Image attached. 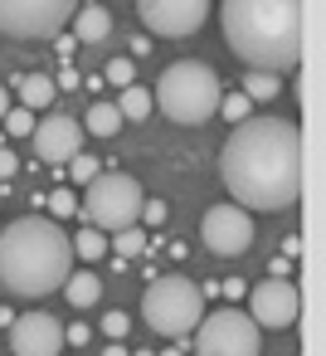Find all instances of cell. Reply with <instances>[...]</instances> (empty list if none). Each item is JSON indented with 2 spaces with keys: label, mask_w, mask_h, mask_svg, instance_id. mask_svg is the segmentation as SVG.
Returning <instances> with one entry per match:
<instances>
[{
  "label": "cell",
  "mask_w": 326,
  "mask_h": 356,
  "mask_svg": "<svg viewBox=\"0 0 326 356\" xmlns=\"http://www.w3.org/2000/svg\"><path fill=\"white\" fill-rule=\"evenodd\" d=\"M219 176L243 210H292L302 195V127L287 118H243L219 152Z\"/></svg>",
  "instance_id": "1"
},
{
  "label": "cell",
  "mask_w": 326,
  "mask_h": 356,
  "mask_svg": "<svg viewBox=\"0 0 326 356\" xmlns=\"http://www.w3.org/2000/svg\"><path fill=\"white\" fill-rule=\"evenodd\" d=\"M224 44L258 74L302 64V0H219Z\"/></svg>",
  "instance_id": "2"
},
{
  "label": "cell",
  "mask_w": 326,
  "mask_h": 356,
  "mask_svg": "<svg viewBox=\"0 0 326 356\" xmlns=\"http://www.w3.org/2000/svg\"><path fill=\"white\" fill-rule=\"evenodd\" d=\"M74 273V244L49 215H20L0 229V283L15 298H44Z\"/></svg>",
  "instance_id": "3"
},
{
  "label": "cell",
  "mask_w": 326,
  "mask_h": 356,
  "mask_svg": "<svg viewBox=\"0 0 326 356\" xmlns=\"http://www.w3.org/2000/svg\"><path fill=\"white\" fill-rule=\"evenodd\" d=\"M151 103L180 127H200L219 108V74L209 64H200V59H175V64L161 69Z\"/></svg>",
  "instance_id": "4"
},
{
  "label": "cell",
  "mask_w": 326,
  "mask_h": 356,
  "mask_svg": "<svg viewBox=\"0 0 326 356\" xmlns=\"http://www.w3.org/2000/svg\"><path fill=\"white\" fill-rule=\"evenodd\" d=\"M141 317H146L151 332L180 341V337H190L195 322L205 317V288L190 283L185 273H161V278H151L146 293H141Z\"/></svg>",
  "instance_id": "5"
},
{
  "label": "cell",
  "mask_w": 326,
  "mask_h": 356,
  "mask_svg": "<svg viewBox=\"0 0 326 356\" xmlns=\"http://www.w3.org/2000/svg\"><path fill=\"white\" fill-rule=\"evenodd\" d=\"M141 205H146V191H141L127 171H98V176L88 181L83 200H78V215H83L93 229L117 234V229H127V225L141 220Z\"/></svg>",
  "instance_id": "6"
},
{
  "label": "cell",
  "mask_w": 326,
  "mask_h": 356,
  "mask_svg": "<svg viewBox=\"0 0 326 356\" xmlns=\"http://www.w3.org/2000/svg\"><path fill=\"white\" fill-rule=\"evenodd\" d=\"M190 337H195V356H258L263 351L258 322L239 307H219V312L200 317Z\"/></svg>",
  "instance_id": "7"
},
{
  "label": "cell",
  "mask_w": 326,
  "mask_h": 356,
  "mask_svg": "<svg viewBox=\"0 0 326 356\" xmlns=\"http://www.w3.org/2000/svg\"><path fill=\"white\" fill-rule=\"evenodd\" d=\"M78 0H0V35L10 40H59Z\"/></svg>",
  "instance_id": "8"
},
{
  "label": "cell",
  "mask_w": 326,
  "mask_h": 356,
  "mask_svg": "<svg viewBox=\"0 0 326 356\" xmlns=\"http://www.w3.org/2000/svg\"><path fill=\"white\" fill-rule=\"evenodd\" d=\"M200 239H205V249H209V254H219V259L248 254V249H253V220H248V210H243V205H234V200L209 205V210H205V220H200Z\"/></svg>",
  "instance_id": "9"
},
{
  "label": "cell",
  "mask_w": 326,
  "mask_h": 356,
  "mask_svg": "<svg viewBox=\"0 0 326 356\" xmlns=\"http://www.w3.org/2000/svg\"><path fill=\"white\" fill-rule=\"evenodd\" d=\"M137 15L151 35L185 40L209 20V0H137Z\"/></svg>",
  "instance_id": "10"
},
{
  "label": "cell",
  "mask_w": 326,
  "mask_h": 356,
  "mask_svg": "<svg viewBox=\"0 0 326 356\" xmlns=\"http://www.w3.org/2000/svg\"><path fill=\"white\" fill-rule=\"evenodd\" d=\"M248 307H253V322L258 327H292L297 312H302V298H297V283L292 278H263L253 293H248Z\"/></svg>",
  "instance_id": "11"
},
{
  "label": "cell",
  "mask_w": 326,
  "mask_h": 356,
  "mask_svg": "<svg viewBox=\"0 0 326 356\" xmlns=\"http://www.w3.org/2000/svg\"><path fill=\"white\" fill-rule=\"evenodd\" d=\"M30 137H35V156L49 161V166H69V161L83 152V127H78V118H69V113H54V118L35 122Z\"/></svg>",
  "instance_id": "12"
},
{
  "label": "cell",
  "mask_w": 326,
  "mask_h": 356,
  "mask_svg": "<svg viewBox=\"0 0 326 356\" xmlns=\"http://www.w3.org/2000/svg\"><path fill=\"white\" fill-rule=\"evenodd\" d=\"M10 356H64V327L49 312H30L10 322Z\"/></svg>",
  "instance_id": "13"
},
{
  "label": "cell",
  "mask_w": 326,
  "mask_h": 356,
  "mask_svg": "<svg viewBox=\"0 0 326 356\" xmlns=\"http://www.w3.org/2000/svg\"><path fill=\"white\" fill-rule=\"evenodd\" d=\"M112 35V15L98 6V0H78L74 10V44H103Z\"/></svg>",
  "instance_id": "14"
},
{
  "label": "cell",
  "mask_w": 326,
  "mask_h": 356,
  "mask_svg": "<svg viewBox=\"0 0 326 356\" xmlns=\"http://www.w3.org/2000/svg\"><path fill=\"white\" fill-rule=\"evenodd\" d=\"M78 127L93 132V137H117V132H122V113H117V103H93Z\"/></svg>",
  "instance_id": "15"
},
{
  "label": "cell",
  "mask_w": 326,
  "mask_h": 356,
  "mask_svg": "<svg viewBox=\"0 0 326 356\" xmlns=\"http://www.w3.org/2000/svg\"><path fill=\"white\" fill-rule=\"evenodd\" d=\"M64 298H69L74 307H93V302L103 298V278H98V273H69V278H64Z\"/></svg>",
  "instance_id": "16"
},
{
  "label": "cell",
  "mask_w": 326,
  "mask_h": 356,
  "mask_svg": "<svg viewBox=\"0 0 326 356\" xmlns=\"http://www.w3.org/2000/svg\"><path fill=\"white\" fill-rule=\"evenodd\" d=\"M49 103H54V79L49 74H25L20 79V108L35 113V108H49Z\"/></svg>",
  "instance_id": "17"
},
{
  "label": "cell",
  "mask_w": 326,
  "mask_h": 356,
  "mask_svg": "<svg viewBox=\"0 0 326 356\" xmlns=\"http://www.w3.org/2000/svg\"><path fill=\"white\" fill-rule=\"evenodd\" d=\"M69 244H74V259H88V264H98L103 254H108V234L103 229H78V234H69Z\"/></svg>",
  "instance_id": "18"
},
{
  "label": "cell",
  "mask_w": 326,
  "mask_h": 356,
  "mask_svg": "<svg viewBox=\"0 0 326 356\" xmlns=\"http://www.w3.org/2000/svg\"><path fill=\"white\" fill-rule=\"evenodd\" d=\"M151 108H156V103H151V93H146V88H137V83H132V88H122V98H117L122 122H127V118H132V122H141V118H151Z\"/></svg>",
  "instance_id": "19"
},
{
  "label": "cell",
  "mask_w": 326,
  "mask_h": 356,
  "mask_svg": "<svg viewBox=\"0 0 326 356\" xmlns=\"http://www.w3.org/2000/svg\"><path fill=\"white\" fill-rule=\"evenodd\" d=\"M108 249H117V259H141V254H146V234H141L137 225H127V229L108 234Z\"/></svg>",
  "instance_id": "20"
},
{
  "label": "cell",
  "mask_w": 326,
  "mask_h": 356,
  "mask_svg": "<svg viewBox=\"0 0 326 356\" xmlns=\"http://www.w3.org/2000/svg\"><path fill=\"white\" fill-rule=\"evenodd\" d=\"M243 98H248V103H268V98H277V74H258V69H248V79H243Z\"/></svg>",
  "instance_id": "21"
},
{
  "label": "cell",
  "mask_w": 326,
  "mask_h": 356,
  "mask_svg": "<svg viewBox=\"0 0 326 356\" xmlns=\"http://www.w3.org/2000/svg\"><path fill=\"white\" fill-rule=\"evenodd\" d=\"M0 127H6V137H30L35 132V113L30 108H10L6 118H0Z\"/></svg>",
  "instance_id": "22"
},
{
  "label": "cell",
  "mask_w": 326,
  "mask_h": 356,
  "mask_svg": "<svg viewBox=\"0 0 326 356\" xmlns=\"http://www.w3.org/2000/svg\"><path fill=\"white\" fill-rule=\"evenodd\" d=\"M103 83L132 88V83H137V64H132V59H112V64H108V74H103Z\"/></svg>",
  "instance_id": "23"
},
{
  "label": "cell",
  "mask_w": 326,
  "mask_h": 356,
  "mask_svg": "<svg viewBox=\"0 0 326 356\" xmlns=\"http://www.w3.org/2000/svg\"><path fill=\"white\" fill-rule=\"evenodd\" d=\"M214 113H224V118L239 127V122L248 118V98H243V93H219V108H214Z\"/></svg>",
  "instance_id": "24"
},
{
  "label": "cell",
  "mask_w": 326,
  "mask_h": 356,
  "mask_svg": "<svg viewBox=\"0 0 326 356\" xmlns=\"http://www.w3.org/2000/svg\"><path fill=\"white\" fill-rule=\"evenodd\" d=\"M44 205L54 210V220H64V215H78V195H74V191H54V195H44Z\"/></svg>",
  "instance_id": "25"
},
{
  "label": "cell",
  "mask_w": 326,
  "mask_h": 356,
  "mask_svg": "<svg viewBox=\"0 0 326 356\" xmlns=\"http://www.w3.org/2000/svg\"><path fill=\"white\" fill-rule=\"evenodd\" d=\"M69 176H74V181H78V186H88V181H93V176H98V161H93V156H83V152H78V156H74V161H69Z\"/></svg>",
  "instance_id": "26"
},
{
  "label": "cell",
  "mask_w": 326,
  "mask_h": 356,
  "mask_svg": "<svg viewBox=\"0 0 326 356\" xmlns=\"http://www.w3.org/2000/svg\"><path fill=\"white\" fill-rule=\"evenodd\" d=\"M127 327H132V317H127V312H108V317H103V332H108L112 341H122V337H127Z\"/></svg>",
  "instance_id": "27"
},
{
  "label": "cell",
  "mask_w": 326,
  "mask_h": 356,
  "mask_svg": "<svg viewBox=\"0 0 326 356\" xmlns=\"http://www.w3.org/2000/svg\"><path fill=\"white\" fill-rule=\"evenodd\" d=\"M15 171H20V161H15V152H10V147H0V181H10Z\"/></svg>",
  "instance_id": "28"
},
{
  "label": "cell",
  "mask_w": 326,
  "mask_h": 356,
  "mask_svg": "<svg viewBox=\"0 0 326 356\" xmlns=\"http://www.w3.org/2000/svg\"><path fill=\"white\" fill-rule=\"evenodd\" d=\"M141 220H146V225H161V220H166V205H161V200H146V205H141Z\"/></svg>",
  "instance_id": "29"
},
{
  "label": "cell",
  "mask_w": 326,
  "mask_h": 356,
  "mask_svg": "<svg viewBox=\"0 0 326 356\" xmlns=\"http://www.w3.org/2000/svg\"><path fill=\"white\" fill-rule=\"evenodd\" d=\"M64 341H74V346H83V341H88V327H83V322H74V327L64 332Z\"/></svg>",
  "instance_id": "30"
},
{
  "label": "cell",
  "mask_w": 326,
  "mask_h": 356,
  "mask_svg": "<svg viewBox=\"0 0 326 356\" xmlns=\"http://www.w3.org/2000/svg\"><path fill=\"white\" fill-rule=\"evenodd\" d=\"M54 88H78V74H74V69H64V74H59V83H54Z\"/></svg>",
  "instance_id": "31"
},
{
  "label": "cell",
  "mask_w": 326,
  "mask_h": 356,
  "mask_svg": "<svg viewBox=\"0 0 326 356\" xmlns=\"http://www.w3.org/2000/svg\"><path fill=\"white\" fill-rule=\"evenodd\" d=\"M103 356H132V351H127V346H122V341H112V346H108V351H103Z\"/></svg>",
  "instance_id": "32"
},
{
  "label": "cell",
  "mask_w": 326,
  "mask_h": 356,
  "mask_svg": "<svg viewBox=\"0 0 326 356\" xmlns=\"http://www.w3.org/2000/svg\"><path fill=\"white\" fill-rule=\"evenodd\" d=\"M6 113H10V93H6V88H0V118H6Z\"/></svg>",
  "instance_id": "33"
},
{
  "label": "cell",
  "mask_w": 326,
  "mask_h": 356,
  "mask_svg": "<svg viewBox=\"0 0 326 356\" xmlns=\"http://www.w3.org/2000/svg\"><path fill=\"white\" fill-rule=\"evenodd\" d=\"M10 322H15V312H10V307H0V327H10Z\"/></svg>",
  "instance_id": "34"
},
{
  "label": "cell",
  "mask_w": 326,
  "mask_h": 356,
  "mask_svg": "<svg viewBox=\"0 0 326 356\" xmlns=\"http://www.w3.org/2000/svg\"><path fill=\"white\" fill-rule=\"evenodd\" d=\"M156 356H180V351H175V346H171V351H156Z\"/></svg>",
  "instance_id": "35"
},
{
  "label": "cell",
  "mask_w": 326,
  "mask_h": 356,
  "mask_svg": "<svg viewBox=\"0 0 326 356\" xmlns=\"http://www.w3.org/2000/svg\"><path fill=\"white\" fill-rule=\"evenodd\" d=\"M132 356H156V351H132Z\"/></svg>",
  "instance_id": "36"
}]
</instances>
